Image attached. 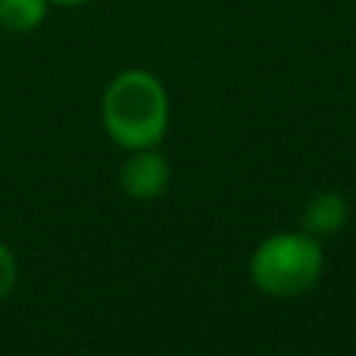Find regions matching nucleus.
I'll use <instances>...</instances> for the list:
<instances>
[{
    "mask_svg": "<svg viewBox=\"0 0 356 356\" xmlns=\"http://www.w3.org/2000/svg\"><path fill=\"white\" fill-rule=\"evenodd\" d=\"M104 129L119 147H156L169 129V94L147 69H125L106 85L100 104Z\"/></svg>",
    "mask_w": 356,
    "mask_h": 356,
    "instance_id": "1",
    "label": "nucleus"
},
{
    "mask_svg": "<svg viewBox=\"0 0 356 356\" xmlns=\"http://www.w3.org/2000/svg\"><path fill=\"white\" fill-rule=\"evenodd\" d=\"M325 253L309 232H282L266 238L250 257V282L269 297H297L316 288Z\"/></svg>",
    "mask_w": 356,
    "mask_h": 356,
    "instance_id": "2",
    "label": "nucleus"
},
{
    "mask_svg": "<svg viewBox=\"0 0 356 356\" xmlns=\"http://www.w3.org/2000/svg\"><path fill=\"white\" fill-rule=\"evenodd\" d=\"M119 188L135 200H154L169 188V163L163 154H156L154 147L131 150V156L125 160L122 172H119Z\"/></svg>",
    "mask_w": 356,
    "mask_h": 356,
    "instance_id": "3",
    "label": "nucleus"
},
{
    "mask_svg": "<svg viewBox=\"0 0 356 356\" xmlns=\"http://www.w3.org/2000/svg\"><path fill=\"white\" fill-rule=\"evenodd\" d=\"M347 216H350V207H347L344 194L325 191V194H316L307 203V209L300 216V225L313 238H328V234H338L347 225Z\"/></svg>",
    "mask_w": 356,
    "mask_h": 356,
    "instance_id": "4",
    "label": "nucleus"
},
{
    "mask_svg": "<svg viewBox=\"0 0 356 356\" xmlns=\"http://www.w3.org/2000/svg\"><path fill=\"white\" fill-rule=\"evenodd\" d=\"M50 0H0V29L13 35L35 31L47 16Z\"/></svg>",
    "mask_w": 356,
    "mask_h": 356,
    "instance_id": "5",
    "label": "nucleus"
},
{
    "mask_svg": "<svg viewBox=\"0 0 356 356\" xmlns=\"http://www.w3.org/2000/svg\"><path fill=\"white\" fill-rule=\"evenodd\" d=\"M16 278H19L16 257H13V250L3 244V241H0V300H3V297L16 288Z\"/></svg>",
    "mask_w": 356,
    "mask_h": 356,
    "instance_id": "6",
    "label": "nucleus"
},
{
    "mask_svg": "<svg viewBox=\"0 0 356 356\" xmlns=\"http://www.w3.org/2000/svg\"><path fill=\"white\" fill-rule=\"evenodd\" d=\"M56 6H79V3H88V0H50Z\"/></svg>",
    "mask_w": 356,
    "mask_h": 356,
    "instance_id": "7",
    "label": "nucleus"
}]
</instances>
